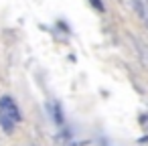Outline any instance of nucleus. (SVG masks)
Masks as SVG:
<instances>
[{"mask_svg": "<svg viewBox=\"0 0 148 146\" xmlns=\"http://www.w3.org/2000/svg\"><path fill=\"white\" fill-rule=\"evenodd\" d=\"M89 2H91V4H93V6L99 10V12H103V10H106V6L101 4V0H89Z\"/></svg>", "mask_w": 148, "mask_h": 146, "instance_id": "obj_2", "label": "nucleus"}, {"mask_svg": "<svg viewBox=\"0 0 148 146\" xmlns=\"http://www.w3.org/2000/svg\"><path fill=\"white\" fill-rule=\"evenodd\" d=\"M18 120H21V114H18V108H16L14 99L4 95L0 99V126H2V130L6 134H10Z\"/></svg>", "mask_w": 148, "mask_h": 146, "instance_id": "obj_1", "label": "nucleus"}]
</instances>
